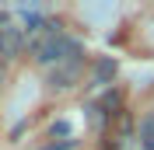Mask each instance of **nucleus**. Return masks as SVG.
I'll return each mask as SVG.
<instances>
[{
  "label": "nucleus",
  "instance_id": "obj_1",
  "mask_svg": "<svg viewBox=\"0 0 154 150\" xmlns=\"http://www.w3.org/2000/svg\"><path fill=\"white\" fill-rule=\"evenodd\" d=\"M32 56H35L38 66H56V63H67V59H77L81 56V46L63 28L49 25V28H42L32 38Z\"/></svg>",
  "mask_w": 154,
  "mask_h": 150
},
{
  "label": "nucleus",
  "instance_id": "obj_2",
  "mask_svg": "<svg viewBox=\"0 0 154 150\" xmlns=\"http://www.w3.org/2000/svg\"><path fill=\"white\" fill-rule=\"evenodd\" d=\"M21 49H25V35H21L18 21L0 14V59H14Z\"/></svg>",
  "mask_w": 154,
  "mask_h": 150
},
{
  "label": "nucleus",
  "instance_id": "obj_3",
  "mask_svg": "<svg viewBox=\"0 0 154 150\" xmlns=\"http://www.w3.org/2000/svg\"><path fill=\"white\" fill-rule=\"evenodd\" d=\"M140 143H144V150H154V115L144 119V126H140Z\"/></svg>",
  "mask_w": 154,
  "mask_h": 150
}]
</instances>
